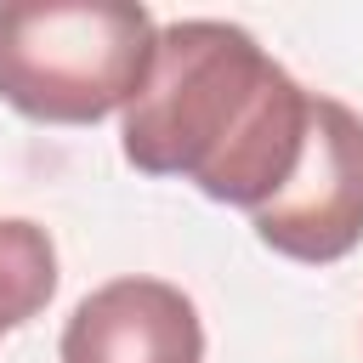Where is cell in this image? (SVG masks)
<instances>
[{
    "label": "cell",
    "mask_w": 363,
    "mask_h": 363,
    "mask_svg": "<svg viewBox=\"0 0 363 363\" xmlns=\"http://www.w3.org/2000/svg\"><path fill=\"white\" fill-rule=\"evenodd\" d=\"M250 227L267 250L306 267H329L363 244V119L346 102L312 96L301 164Z\"/></svg>",
    "instance_id": "3"
},
{
    "label": "cell",
    "mask_w": 363,
    "mask_h": 363,
    "mask_svg": "<svg viewBox=\"0 0 363 363\" xmlns=\"http://www.w3.org/2000/svg\"><path fill=\"white\" fill-rule=\"evenodd\" d=\"M51 295H57V250L45 227L0 216V335L45 312Z\"/></svg>",
    "instance_id": "5"
},
{
    "label": "cell",
    "mask_w": 363,
    "mask_h": 363,
    "mask_svg": "<svg viewBox=\"0 0 363 363\" xmlns=\"http://www.w3.org/2000/svg\"><path fill=\"white\" fill-rule=\"evenodd\" d=\"M159 23L130 0L0 6V102L34 125H96L136 96Z\"/></svg>",
    "instance_id": "2"
},
{
    "label": "cell",
    "mask_w": 363,
    "mask_h": 363,
    "mask_svg": "<svg viewBox=\"0 0 363 363\" xmlns=\"http://www.w3.org/2000/svg\"><path fill=\"white\" fill-rule=\"evenodd\" d=\"M62 363H204L199 306L164 278H113L62 323Z\"/></svg>",
    "instance_id": "4"
},
{
    "label": "cell",
    "mask_w": 363,
    "mask_h": 363,
    "mask_svg": "<svg viewBox=\"0 0 363 363\" xmlns=\"http://www.w3.org/2000/svg\"><path fill=\"white\" fill-rule=\"evenodd\" d=\"M312 91L221 17L164 23L147 79L125 102L119 147L142 176H182L216 204L261 210L306 147Z\"/></svg>",
    "instance_id": "1"
}]
</instances>
